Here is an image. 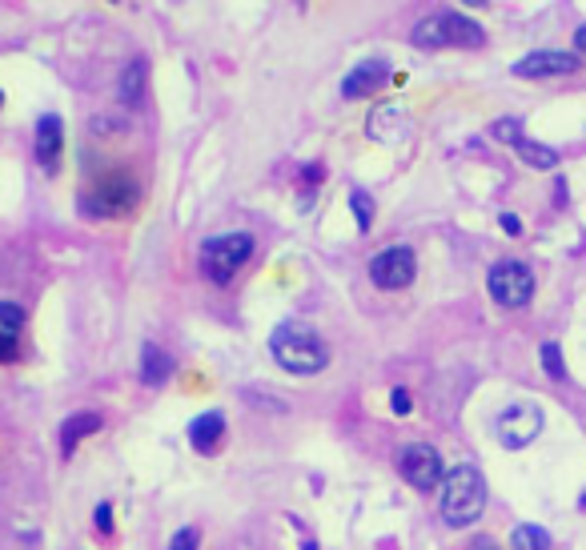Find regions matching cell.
<instances>
[{"instance_id":"f546056e","label":"cell","mask_w":586,"mask_h":550,"mask_svg":"<svg viewBox=\"0 0 586 550\" xmlns=\"http://www.w3.org/2000/svg\"><path fill=\"white\" fill-rule=\"evenodd\" d=\"M0 105H5V93H0Z\"/></svg>"},{"instance_id":"ba28073f","label":"cell","mask_w":586,"mask_h":550,"mask_svg":"<svg viewBox=\"0 0 586 550\" xmlns=\"http://www.w3.org/2000/svg\"><path fill=\"white\" fill-rule=\"evenodd\" d=\"M398 470H402V478L414 486V490H434L446 474H442V458H438V450L434 446H426V442H410V446H402V454H398Z\"/></svg>"},{"instance_id":"8992f818","label":"cell","mask_w":586,"mask_h":550,"mask_svg":"<svg viewBox=\"0 0 586 550\" xmlns=\"http://www.w3.org/2000/svg\"><path fill=\"white\" fill-rule=\"evenodd\" d=\"M490 298L502 306V310H522L530 298H534V273L522 265V261H498L490 269Z\"/></svg>"},{"instance_id":"7a4b0ae2","label":"cell","mask_w":586,"mask_h":550,"mask_svg":"<svg viewBox=\"0 0 586 550\" xmlns=\"http://www.w3.org/2000/svg\"><path fill=\"white\" fill-rule=\"evenodd\" d=\"M486 510V478L474 466H454L442 478V518L450 526H474Z\"/></svg>"},{"instance_id":"52a82bcc","label":"cell","mask_w":586,"mask_h":550,"mask_svg":"<svg viewBox=\"0 0 586 550\" xmlns=\"http://www.w3.org/2000/svg\"><path fill=\"white\" fill-rule=\"evenodd\" d=\"M418 273V257L410 245H390L370 261V282L378 290H406Z\"/></svg>"},{"instance_id":"4316f807","label":"cell","mask_w":586,"mask_h":550,"mask_svg":"<svg viewBox=\"0 0 586 550\" xmlns=\"http://www.w3.org/2000/svg\"><path fill=\"white\" fill-rule=\"evenodd\" d=\"M502 229H506L510 237H518V233H522V221H518L514 213H502Z\"/></svg>"},{"instance_id":"8fae6325","label":"cell","mask_w":586,"mask_h":550,"mask_svg":"<svg viewBox=\"0 0 586 550\" xmlns=\"http://www.w3.org/2000/svg\"><path fill=\"white\" fill-rule=\"evenodd\" d=\"M37 161H41V169L45 173H57L61 169V149H65V125H61V117L57 113H45L41 121H37Z\"/></svg>"},{"instance_id":"9a60e30c","label":"cell","mask_w":586,"mask_h":550,"mask_svg":"<svg viewBox=\"0 0 586 550\" xmlns=\"http://www.w3.org/2000/svg\"><path fill=\"white\" fill-rule=\"evenodd\" d=\"M97 430H101V414H93V410L73 414V418L61 426V450H65V454H73V450H77V442H81V438H89V434H97Z\"/></svg>"},{"instance_id":"603a6c76","label":"cell","mask_w":586,"mask_h":550,"mask_svg":"<svg viewBox=\"0 0 586 550\" xmlns=\"http://www.w3.org/2000/svg\"><path fill=\"white\" fill-rule=\"evenodd\" d=\"M197 542H201V534H197L193 526H185V530H177V534H173L169 550H197Z\"/></svg>"},{"instance_id":"e0dca14e","label":"cell","mask_w":586,"mask_h":550,"mask_svg":"<svg viewBox=\"0 0 586 550\" xmlns=\"http://www.w3.org/2000/svg\"><path fill=\"white\" fill-rule=\"evenodd\" d=\"M514 149H518V157H522L530 169H554V165H558V149H550V145H538V141H526V137H522Z\"/></svg>"},{"instance_id":"83f0119b","label":"cell","mask_w":586,"mask_h":550,"mask_svg":"<svg viewBox=\"0 0 586 550\" xmlns=\"http://www.w3.org/2000/svg\"><path fill=\"white\" fill-rule=\"evenodd\" d=\"M574 49H578V57H586V25L574 33Z\"/></svg>"},{"instance_id":"ac0fdd59","label":"cell","mask_w":586,"mask_h":550,"mask_svg":"<svg viewBox=\"0 0 586 550\" xmlns=\"http://www.w3.org/2000/svg\"><path fill=\"white\" fill-rule=\"evenodd\" d=\"M510 546L514 550H550V534L542 526H514Z\"/></svg>"},{"instance_id":"6da1fadb","label":"cell","mask_w":586,"mask_h":550,"mask_svg":"<svg viewBox=\"0 0 586 550\" xmlns=\"http://www.w3.org/2000/svg\"><path fill=\"white\" fill-rule=\"evenodd\" d=\"M269 354H273V362H277L281 370L302 374V378L326 370V362H330L326 342H322L310 326H302V322H285V326H277L273 338H269Z\"/></svg>"},{"instance_id":"d6986e66","label":"cell","mask_w":586,"mask_h":550,"mask_svg":"<svg viewBox=\"0 0 586 550\" xmlns=\"http://www.w3.org/2000/svg\"><path fill=\"white\" fill-rule=\"evenodd\" d=\"M350 209H354V217H358V229L366 233V229L374 225V201H370V193H366V189H354V193H350Z\"/></svg>"},{"instance_id":"44dd1931","label":"cell","mask_w":586,"mask_h":550,"mask_svg":"<svg viewBox=\"0 0 586 550\" xmlns=\"http://www.w3.org/2000/svg\"><path fill=\"white\" fill-rule=\"evenodd\" d=\"M542 370L550 374V378H566V366H562V350H558V342H546L542 346Z\"/></svg>"},{"instance_id":"7402d4cb","label":"cell","mask_w":586,"mask_h":550,"mask_svg":"<svg viewBox=\"0 0 586 550\" xmlns=\"http://www.w3.org/2000/svg\"><path fill=\"white\" fill-rule=\"evenodd\" d=\"M494 137H498V141H506V145H518V141H522V125H518L514 117L494 121Z\"/></svg>"},{"instance_id":"4fadbf2b","label":"cell","mask_w":586,"mask_h":550,"mask_svg":"<svg viewBox=\"0 0 586 550\" xmlns=\"http://www.w3.org/2000/svg\"><path fill=\"white\" fill-rule=\"evenodd\" d=\"M145 89H149V61H145V57H137V61L121 73V81H117V97H121V105L141 109Z\"/></svg>"},{"instance_id":"5bb4252c","label":"cell","mask_w":586,"mask_h":550,"mask_svg":"<svg viewBox=\"0 0 586 550\" xmlns=\"http://www.w3.org/2000/svg\"><path fill=\"white\" fill-rule=\"evenodd\" d=\"M221 438H225V418H221L217 410H209V414H201V418L189 422V442H193L201 454H213V450L221 446Z\"/></svg>"},{"instance_id":"3957f363","label":"cell","mask_w":586,"mask_h":550,"mask_svg":"<svg viewBox=\"0 0 586 550\" xmlns=\"http://www.w3.org/2000/svg\"><path fill=\"white\" fill-rule=\"evenodd\" d=\"M414 45L418 49H482L486 45V29L462 13H434L426 21L414 25Z\"/></svg>"},{"instance_id":"d4e9b609","label":"cell","mask_w":586,"mask_h":550,"mask_svg":"<svg viewBox=\"0 0 586 550\" xmlns=\"http://www.w3.org/2000/svg\"><path fill=\"white\" fill-rule=\"evenodd\" d=\"M109 510H113L109 502L97 506V530H101V534H113V514H109Z\"/></svg>"},{"instance_id":"30bf717a","label":"cell","mask_w":586,"mask_h":550,"mask_svg":"<svg viewBox=\"0 0 586 550\" xmlns=\"http://www.w3.org/2000/svg\"><path fill=\"white\" fill-rule=\"evenodd\" d=\"M582 61L574 53H558V49H542V53H526L518 65H514V77L522 81H546V77H570L578 73Z\"/></svg>"},{"instance_id":"cb8c5ba5","label":"cell","mask_w":586,"mask_h":550,"mask_svg":"<svg viewBox=\"0 0 586 550\" xmlns=\"http://www.w3.org/2000/svg\"><path fill=\"white\" fill-rule=\"evenodd\" d=\"M21 354V338L17 334H5L0 330V362H13Z\"/></svg>"},{"instance_id":"f1b7e54d","label":"cell","mask_w":586,"mask_h":550,"mask_svg":"<svg viewBox=\"0 0 586 550\" xmlns=\"http://www.w3.org/2000/svg\"><path fill=\"white\" fill-rule=\"evenodd\" d=\"M462 5H470V9H482V5H486V0H462Z\"/></svg>"},{"instance_id":"2e32d148","label":"cell","mask_w":586,"mask_h":550,"mask_svg":"<svg viewBox=\"0 0 586 550\" xmlns=\"http://www.w3.org/2000/svg\"><path fill=\"white\" fill-rule=\"evenodd\" d=\"M169 374H173V358L165 350H157V346H145L141 350V382L161 386V382H169Z\"/></svg>"},{"instance_id":"9c48e42d","label":"cell","mask_w":586,"mask_h":550,"mask_svg":"<svg viewBox=\"0 0 586 550\" xmlns=\"http://www.w3.org/2000/svg\"><path fill=\"white\" fill-rule=\"evenodd\" d=\"M494 430H498L502 446H510V450H522V446H530V442L542 434V410H538V406H526V402H518V406H506V410L498 414Z\"/></svg>"},{"instance_id":"484cf974","label":"cell","mask_w":586,"mask_h":550,"mask_svg":"<svg viewBox=\"0 0 586 550\" xmlns=\"http://www.w3.org/2000/svg\"><path fill=\"white\" fill-rule=\"evenodd\" d=\"M390 406H394V414H410V394H406V390H394Z\"/></svg>"},{"instance_id":"5b68a950","label":"cell","mask_w":586,"mask_h":550,"mask_svg":"<svg viewBox=\"0 0 586 550\" xmlns=\"http://www.w3.org/2000/svg\"><path fill=\"white\" fill-rule=\"evenodd\" d=\"M137 197H141V189L129 173H109L81 197V209L89 217H125L137 205Z\"/></svg>"},{"instance_id":"ffe728a7","label":"cell","mask_w":586,"mask_h":550,"mask_svg":"<svg viewBox=\"0 0 586 550\" xmlns=\"http://www.w3.org/2000/svg\"><path fill=\"white\" fill-rule=\"evenodd\" d=\"M0 330L21 338V330H25V310L13 306V302H0Z\"/></svg>"},{"instance_id":"7c38bea8","label":"cell","mask_w":586,"mask_h":550,"mask_svg":"<svg viewBox=\"0 0 586 550\" xmlns=\"http://www.w3.org/2000/svg\"><path fill=\"white\" fill-rule=\"evenodd\" d=\"M386 81H390V65H386V61H362V65L350 69V77L342 81V97H346V101L374 97Z\"/></svg>"},{"instance_id":"277c9868","label":"cell","mask_w":586,"mask_h":550,"mask_svg":"<svg viewBox=\"0 0 586 550\" xmlns=\"http://www.w3.org/2000/svg\"><path fill=\"white\" fill-rule=\"evenodd\" d=\"M249 257H253L249 233H221V237H209L201 245V273L213 286H229Z\"/></svg>"}]
</instances>
